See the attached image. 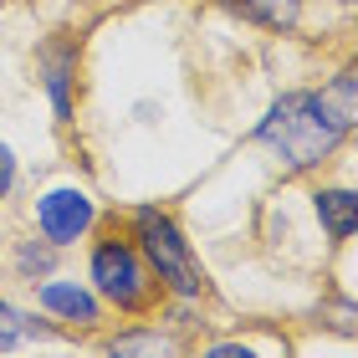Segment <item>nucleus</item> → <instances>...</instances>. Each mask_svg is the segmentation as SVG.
<instances>
[{
  "label": "nucleus",
  "mask_w": 358,
  "mask_h": 358,
  "mask_svg": "<svg viewBox=\"0 0 358 358\" xmlns=\"http://www.w3.org/2000/svg\"><path fill=\"white\" fill-rule=\"evenodd\" d=\"M343 134H348V123L338 118L333 103H328V97H317V92L282 97V103L262 118V128H256V138H262L266 149H276L292 169L322 164V159L343 143Z\"/></svg>",
  "instance_id": "obj_1"
},
{
  "label": "nucleus",
  "mask_w": 358,
  "mask_h": 358,
  "mask_svg": "<svg viewBox=\"0 0 358 358\" xmlns=\"http://www.w3.org/2000/svg\"><path fill=\"white\" fill-rule=\"evenodd\" d=\"M138 241H143L149 262L159 266V276H164L174 292H185V297L200 292V271H194L189 246H185V236H179V225L169 215H159V210H138Z\"/></svg>",
  "instance_id": "obj_2"
},
{
  "label": "nucleus",
  "mask_w": 358,
  "mask_h": 358,
  "mask_svg": "<svg viewBox=\"0 0 358 358\" xmlns=\"http://www.w3.org/2000/svg\"><path fill=\"white\" fill-rule=\"evenodd\" d=\"M92 282L103 287V297H113L118 307H138L149 297V276H143L138 256L123 246V241H108V246L92 251Z\"/></svg>",
  "instance_id": "obj_3"
},
{
  "label": "nucleus",
  "mask_w": 358,
  "mask_h": 358,
  "mask_svg": "<svg viewBox=\"0 0 358 358\" xmlns=\"http://www.w3.org/2000/svg\"><path fill=\"white\" fill-rule=\"evenodd\" d=\"M36 220H41V236L62 246V241H77L92 225V200L83 189H52L36 205Z\"/></svg>",
  "instance_id": "obj_4"
},
{
  "label": "nucleus",
  "mask_w": 358,
  "mask_h": 358,
  "mask_svg": "<svg viewBox=\"0 0 358 358\" xmlns=\"http://www.w3.org/2000/svg\"><path fill=\"white\" fill-rule=\"evenodd\" d=\"M41 307H52V313L72 317V322H97V302L83 287H67V282H46L41 287Z\"/></svg>",
  "instance_id": "obj_5"
},
{
  "label": "nucleus",
  "mask_w": 358,
  "mask_h": 358,
  "mask_svg": "<svg viewBox=\"0 0 358 358\" xmlns=\"http://www.w3.org/2000/svg\"><path fill=\"white\" fill-rule=\"evenodd\" d=\"M317 215H322V225H328L333 241H348L353 220H358V200L348 189H328V194H317Z\"/></svg>",
  "instance_id": "obj_6"
},
{
  "label": "nucleus",
  "mask_w": 358,
  "mask_h": 358,
  "mask_svg": "<svg viewBox=\"0 0 358 358\" xmlns=\"http://www.w3.org/2000/svg\"><path fill=\"white\" fill-rule=\"evenodd\" d=\"M231 6L241 15H251V21H262V26H292L297 21V0H231Z\"/></svg>",
  "instance_id": "obj_7"
},
{
  "label": "nucleus",
  "mask_w": 358,
  "mask_h": 358,
  "mask_svg": "<svg viewBox=\"0 0 358 358\" xmlns=\"http://www.w3.org/2000/svg\"><path fill=\"white\" fill-rule=\"evenodd\" d=\"M26 333H31L26 313H15V307H6V302H0V348H15Z\"/></svg>",
  "instance_id": "obj_8"
},
{
  "label": "nucleus",
  "mask_w": 358,
  "mask_h": 358,
  "mask_svg": "<svg viewBox=\"0 0 358 358\" xmlns=\"http://www.w3.org/2000/svg\"><path fill=\"white\" fill-rule=\"evenodd\" d=\"M113 353H169V343L164 338H118Z\"/></svg>",
  "instance_id": "obj_9"
},
{
  "label": "nucleus",
  "mask_w": 358,
  "mask_h": 358,
  "mask_svg": "<svg viewBox=\"0 0 358 358\" xmlns=\"http://www.w3.org/2000/svg\"><path fill=\"white\" fill-rule=\"evenodd\" d=\"M15 185V159H10V149L0 143V200H6V189Z\"/></svg>",
  "instance_id": "obj_10"
},
{
  "label": "nucleus",
  "mask_w": 358,
  "mask_h": 358,
  "mask_svg": "<svg viewBox=\"0 0 358 358\" xmlns=\"http://www.w3.org/2000/svg\"><path fill=\"white\" fill-rule=\"evenodd\" d=\"M21 266H26V271H31V266L46 271V251H31V246H26V251H21Z\"/></svg>",
  "instance_id": "obj_11"
}]
</instances>
